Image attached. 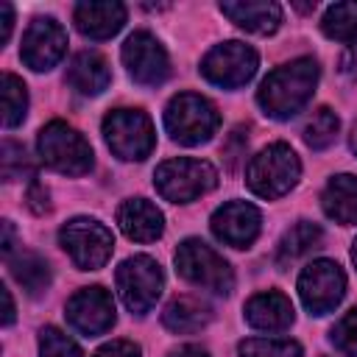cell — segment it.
I'll use <instances>...</instances> for the list:
<instances>
[{
  "label": "cell",
  "mask_w": 357,
  "mask_h": 357,
  "mask_svg": "<svg viewBox=\"0 0 357 357\" xmlns=\"http://www.w3.org/2000/svg\"><path fill=\"white\" fill-rule=\"evenodd\" d=\"M11 25H14V8H11V3H0V45L8 42Z\"/></svg>",
  "instance_id": "obj_33"
},
{
  "label": "cell",
  "mask_w": 357,
  "mask_h": 357,
  "mask_svg": "<svg viewBox=\"0 0 357 357\" xmlns=\"http://www.w3.org/2000/svg\"><path fill=\"white\" fill-rule=\"evenodd\" d=\"M75 28L89 36V39H109L114 36L123 22H126V6L114 3V0H103V3H78L73 11Z\"/></svg>",
  "instance_id": "obj_17"
},
{
  "label": "cell",
  "mask_w": 357,
  "mask_h": 357,
  "mask_svg": "<svg viewBox=\"0 0 357 357\" xmlns=\"http://www.w3.org/2000/svg\"><path fill=\"white\" fill-rule=\"evenodd\" d=\"M257 64H259V56H257V50L251 45L223 42V45H215L204 56L201 75L215 86L237 89V86H243V84H248L254 78Z\"/></svg>",
  "instance_id": "obj_10"
},
{
  "label": "cell",
  "mask_w": 357,
  "mask_h": 357,
  "mask_svg": "<svg viewBox=\"0 0 357 357\" xmlns=\"http://www.w3.org/2000/svg\"><path fill=\"white\" fill-rule=\"evenodd\" d=\"M39 357H84L78 343L56 326H45L39 335Z\"/></svg>",
  "instance_id": "obj_29"
},
{
  "label": "cell",
  "mask_w": 357,
  "mask_h": 357,
  "mask_svg": "<svg viewBox=\"0 0 357 357\" xmlns=\"http://www.w3.org/2000/svg\"><path fill=\"white\" fill-rule=\"evenodd\" d=\"M212 312H209V304L195 298V296H176L167 307H165V326L176 335H192L198 329H204L209 324Z\"/></svg>",
  "instance_id": "obj_22"
},
{
  "label": "cell",
  "mask_w": 357,
  "mask_h": 357,
  "mask_svg": "<svg viewBox=\"0 0 357 357\" xmlns=\"http://www.w3.org/2000/svg\"><path fill=\"white\" fill-rule=\"evenodd\" d=\"M3 301H6V315H3V324L8 326L14 321V301H11V293L3 287Z\"/></svg>",
  "instance_id": "obj_36"
},
{
  "label": "cell",
  "mask_w": 357,
  "mask_h": 357,
  "mask_svg": "<svg viewBox=\"0 0 357 357\" xmlns=\"http://www.w3.org/2000/svg\"><path fill=\"white\" fill-rule=\"evenodd\" d=\"M220 126V114L212 100L195 92L176 95L165 109V128L181 145H201L206 142Z\"/></svg>",
  "instance_id": "obj_3"
},
{
  "label": "cell",
  "mask_w": 357,
  "mask_h": 357,
  "mask_svg": "<svg viewBox=\"0 0 357 357\" xmlns=\"http://www.w3.org/2000/svg\"><path fill=\"white\" fill-rule=\"evenodd\" d=\"M39 156L47 167L64 176H84L92 167V145L73 126L53 120L39 131Z\"/></svg>",
  "instance_id": "obj_5"
},
{
  "label": "cell",
  "mask_w": 357,
  "mask_h": 357,
  "mask_svg": "<svg viewBox=\"0 0 357 357\" xmlns=\"http://www.w3.org/2000/svg\"><path fill=\"white\" fill-rule=\"evenodd\" d=\"M340 73L349 78H357V47H349V53L340 59Z\"/></svg>",
  "instance_id": "obj_34"
},
{
  "label": "cell",
  "mask_w": 357,
  "mask_h": 357,
  "mask_svg": "<svg viewBox=\"0 0 357 357\" xmlns=\"http://www.w3.org/2000/svg\"><path fill=\"white\" fill-rule=\"evenodd\" d=\"M123 64L128 75L142 86H156L167 78L170 61L165 47L148 31H134L123 45Z\"/></svg>",
  "instance_id": "obj_12"
},
{
  "label": "cell",
  "mask_w": 357,
  "mask_h": 357,
  "mask_svg": "<svg viewBox=\"0 0 357 357\" xmlns=\"http://www.w3.org/2000/svg\"><path fill=\"white\" fill-rule=\"evenodd\" d=\"M59 243L81 271H98L114 251L112 231L92 218H73L59 229Z\"/></svg>",
  "instance_id": "obj_8"
},
{
  "label": "cell",
  "mask_w": 357,
  "mask_h": 357,
  "mask_svg": "<svg viewBox=\"0 0 357 357\" xmlns=\"http://www.w3.org/2000/svg\"><path fill=\"white\" fill-rule=\"evenodd\" d=\"M25 109H28V92H25V84L6 73L3 75V126L6 128H14L22 123L25 117Z\"/></svg>",
  "instance_id": "obj_27"
},
{
  "label": "cell",
  "mask_w": 357,
  "mask_h": 357,
  "mask_svg": "<svg viewBox=\"0 0 357 357\" xmlns=\"http://www.w3.org/2000/svg\"><path fill=\"white\" fill-rule=\"evenodd\" d=\"M315 84H318L315 59H293L290 64L276 67L265 75V81L259 84L257 100L268 117L290 120L310 103Z\"/></svg>",
  "instance_id": "obj_1"
},
{
  "label": "cell",
  "mask_w": 357,
  "mask_h": 357,
  "mask_svg": "<svg viewBox=\"0 0 357 357\" xmlns=\"http://www.w3.org/2000/svg\"><path fill=\"white\" fill-rule=\"evenodd\" d=\"M92 357H142L139 346L131 343V340H112L106 346H100Z\"/></svg>",
  "instance_id": "obj_32"
},
{
  "label": "cell",
  "mask_w": 357,
  "mask_h": 357,
  "mask_svg": "<svg viewBox=\"0 0 357 357\" xmlns=\"http://www.w3.org/2000/svg\"><path fill=\"white\" fill-rule=\"evenodd\" d=\"M346 293V276L337 262L332 259H315L310 262L298 276V296L301 304L312 315L332 312Z\"/></svg>",
  "instance_id": "obj_11"
},
{
  "label": "cell",
  "mask_w": 357,
  "mask_h": 357,
  "mask_svg": "<svg viewBox=\"0 0 357 357\" xmlns=\"http://www.w3.org/2000/svg\"><path fill=\"white\" fill-rule=\"evenodd\" d=\"M0 165H3V178L6 181H14V178H22V176H33V165L25 156V148L17 145V142H11V139L3 142Z\"/></svg>",
  "instance_id": "obj_30"
},
{
  "label": "cell",
  "mask_w": 357,
  "mask_h": 357,
  "mask_svg": "<svg viewBox=\"0 0 357 357\" xmlns=\"http://www.w3.org/2000/svg\"><path fill=\"white\" fill-rule=\"evenodd\" d=\"M176 271L187 282H192V284H198L204 290H212L218 296H226L234 287V273H231L229 262L212 245H206L198 237H190V240H184L178 245Z\"/></svg>",
  "instance_id": "obj_7"
},
{
  "label": "cell",
  "mask_w": 357,
  "mask_h": 357,
  "mask_svg": "<svg viewBox=\"0 0 357 357\" xmlns=\"http://www.w3.org/2000/svg\"><path fill=\"white\" fill-rule=\"evenodd\" d=\"M301 176V162L296 156V151L284 142H273L268 148H262L245 170V181L248 190L259 198H279L284 195L290 187H296Z\"/></svg>",
  "instance_id": "obj_2"
},
{
  "label": "cell",
  "mask_w": 357,
  "mask_h": 357,
  "mask_svg": "<svg viewBox=\"0 0 357 357\" xmlns=\"http://www.w3.org/2000/svg\"><path fill=\"white\" fill-rule=\"evenodd\" d=\"M351 151H354V153H357V126H354V128H351Z\"/></svg>",
  "instance_id": "obj_37"
},
{
  "label": "cell",
  "mask_w": 357,
  "mask_h": 357,
  "mask_svg": "<svg viewBox=\"0 0 357 357\" xmlns=\"http://www.w3.org/2000/svg\"><path fill=\"white\" fill-rule=\"evenodd\" d=\"M321 206L326 212V218L343 223V226H351L357 223V176H335L329 178V184L324 187V195H321Z\"/></svg>",
  "instance_id": "obj_21"
},
{
  "label": "cell",
  "mask_w": 357,
  "mask_h": 357,
  "mask_svg": "<svg viewBox=\"0 0 357 357\" xmlns=\"http://www.w3.org/2000/svg\"><path fill=\"white\" fill-rule=\"evenodd\" d=\"M262 226V215L254 204L245 201H229L212 215V234L231 245V248H248Z\"/></svg>",
  "instance_id": "obj_15"
},
{
  "label": "cell",
  "mask_w": 357,
  "mask_h": 357,
  "mask_svg": "<svg viewBox=\"0 0 357 357\" xmlns=\"http://www.w3.org/2000/svg\"><path fill=\"white\" fill-rule=\"evenodd\" d=\"M293 318H296L293 304L279 290L257 293L245 304V321L259 332H284L293 324Z\"/></svg>",
  "instance_id": "obj_16"
},
{
  "label": "cell",
  "mask_w": 357,
  "mask_h": 357,
  "mask_svg": "<svg viewBox=\"0 0 357 357\" xmlns=\"http://www.w3.org/2000/svg\"><path fill=\"white\" fill-rule=\"evenodd\" d=\"M103 137L114 156L126 162H142L156 145L153 123L139 109H114L103 117Z\"/></svg>",
  "instance_id": "obj_6"
},
{
  "label": "cell",
  "mask_w": 357,
  "mask_h": 357,
  "mask_svg": "<svg viewBox=\"0 0 357 357\" xmlns=\"http://www.w3.org/2000/svg\"><path fill=\"white\" fill-rule=\"evenodd\" d=\"M337 128H340L337 114H335L332 109L321 106V109H315V112L307 117V123H304V142H307L310 148L321 151V148H326V145L335 142Z\"/></svg>",
  "instance_id": "obj_26"
},
{
  "label": "cell",
  "mask_w": 357,
  "mask_h": 357,
  "mask_svg": "<svg viewBox=\"0 0 357 357\" xmlns=\"http://www.w3.org/2000/svg\"><path fill=\"white\" fill-rule=\"evenodd\" d=\"M332 343L340 354L357 357V307L349 310L335 326H332Z\"/></svg>",
  "instance_id": "obj_31"
},
{
  "label": "cell",
  "mask_w": 357,
  "mask_h": 357,
  "mask_svg": "<svg viewBox=\"0 0 357 357\" xmlns=\"http://www.w3.org/2000/svg\"><path fill=\"white\" fill-rule=\"evenodd\" d=\"M64 50H67V31L53 17H36L22 36L20 56L31 70L45 73L61 61Z\"/></svg>",
  "instance_id": "obj_13"
},
{
  "label": "cell",
  "mask_w": 357,
  "mask_h": 357,
  "mask_svg": "<svg viewBox=\"0 0 357 357\" xmlns=\"http://www.w3.org/2000/svg\"><path fill=\"white\" fill-rule=\"evenodd\" d=\"M240 357H301V346L282 337H248L240 343Z\"/></svg>",
  "instance_id": "obj_28"
},
{
  "label": "cell",
  "mask_w": 357,
  "mask_h": 357,
  "mask_svg": "<svg viewBox=\"0 0 357 357\" xmlns=\"http://www.w3.org/2000/svg\"><path fill=\"white\" fill-rule=\"evenodd\" d=\"M112 81V70L109 61L100 53L84 50L78 56H73L70 67H67V84L81 92V95H100Z\"/></svg>",
  "instance_id": "obj_20"
},
{
  "label": "cell",
  "mask_w": 357,
  "mask_h": 357,
  "mask_svg": "<svg viewBox=\"0 0 357 357\" xmlns=\"http://www.w3.org/2000/svg\"><path fill=\"white\" fill-rule=\"evenodd\" d=\"M351 259H354V265H357V240H354V248H351Z\"/></svg>",
  "instance_id": "obj_38"
},
{
  "label": "cell",
  "mask_w": 357,
  "mask_h": 357,
  "mask_svg": "<svg viewBox=\"0 0 357 357\" xmlns=\"http://www.w3.org/2000/svg\"><path fill=\"white\" fill-rule=\"evenodd\" d=\"M220 11L240 28L251 33H273L282 25V8L268 0H240V3H220Z\"/></svg>",
  "instance_id": "obj_19"
},
{
  "label": "cell",
  "mask_w": 357,
  "mask_h": 357,
  "mask_svg": "<svg viewBox=\"0 0 357 357\" xmlns=\"http://www.w3.org/2000/svg\"><path fill=\"white\" fill-rule=\"evenodd\" d=\"M117 223H120L123 234L137 243H151V240L162 237V229H165L162 212L156 209V204H151L145 198L123 201L117 209Z\"/></svg>",
  "instance_id": "obj_18"
},
{
  "label": "cell",
  "mask_w": 357,
  "mask_h": 357,
  "mask_svg": "<svg viewBox=\"0 0 357 357\" xmlns=\"http://www.w3.org/2000/svg\"><path fill=\"white\" fill-rule=\"evenodd\" d=\"M8 268H11V276L25 287V293H31V296H39L42 290H47V284H50V268H47V262L39 257V254H33V251H22V254H17L11 262H8Z\"/></svg>",
  "instance_id": "obj_23"
},
{
  "label": "cell",
  "mask_w": 357,
  "mask_h": 357,
  "mask_svg": "<svg viewBox=\"0 0 357 357\" xmlns=\"http://www.w3.org/2000/svg\"><path fill=\"white\" fill-rule=\"evenodd\" d=\"M167 357H209V354H206V349H201V346H195V343H187V346L173 349Z\"/></svg>",
  "instance_id": "obj_35"
},
{
  "label": "cell",
  "mask_w": 357,
  "mask_h": 357,
  "mask_svg": "<svg viewBox=\"0 0 357 357\" xmlns=\"http://www.w3.org/2000/svg\"><path fill=\"white\" fill-rule=\"evenodd\" d=\"M321 229L315 226V223H310V220H298L296 226H290L287 231H284V237L279 240V262H293V259H298V257H304L307 251H312V248H318V243H321Z\"/></svg>",
  "instance_id": "obj_24"
},
{
  "label": "cell",
  "mask_w": 357,
  "mask_h": 357,
  "mask_svg": "<svg viewBox=\"0 0 357 357\" xmlns=\"http://www.w3.org/2000/svg\"><path fill=\"white\" fill-rule=\"evenodd\" d=\"M117 293L123 298V304L137 312V315H145L162 296V287H165V276H162V268L153 257L148 254H137V257H128L120 268H117Z\"/></svg>",
  "instance_id": "obj_9"
},
{
  "label": "cell",
  "mask_w": 357,
  "mask_h": 357,
  "mask_svg": "<svg viewBox=\"0 0 357 357\" xmlns=\"http://www.w3.org/2000/svg\"><path fill=\"white\" fill-rule=\"evenodd\" d=\"M153 184L165 201L190 204L218 184V170L204 159L178 156V159H167L156 167Z\"/></svg>",
  "instance_id": "obj_4"
},
{
  "label": "cell",
  "mask_w": 357,
  "mask_h": 357,
  "mask_svg": "<svg viewBox=\"0 0 357 357\" xmlns=\"http://www.w3.org/2000/svg\"><path fill=\"white\" fill-rule=\"evenodd\" d=\"M321 28L329 39L337 42H357V0L349 3H335L326 8Z\"/></svg>",
  "instance_id": "obj_25"
},
{
  "label": "cell",
  "mask_w": 357,
  "mask_h": 357,
  "mask_svg": "<svg viewBox=\"0 0 357 357\" xmlns=\"http://www.w3.org/2000/svg\"><path fill=\"white\" fill-rule=\"evenodd\" d=\"M67 321L86 337L103 335L114 324V301L103 287H84L67 301Z\"/></svg>",
  "instance_id": "obj_14"
}]
</instances>
